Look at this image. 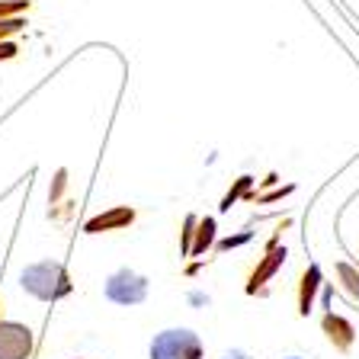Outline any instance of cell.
<instances>
[{"label": "cell", "instance_id": "9", "mask_svg": "<svg viewBox=\"0 0 359 359\" xmlns=\"http://www.w3.org/2000/svg\"><path fill=\"white\" fill-rule=\"evenodd\" d=\"M22 29V20H4L0 22V36H10V32H20Z\"/></svg>", "mask_w": 359, "mask_h": 359}, {"label": "cell", "instance_id": "6", "mask_svg": "<svg viewBox=\"0 0 359 359\" xmlns=\"http://www.w3.org/2000/svg\"><path fill=\"white\" fill-rule=\"evenodd\" d=\"M135 218L132 209H112L109 215H100L93 218V222L87 224V231L90 234H100V231H112V228H122V224H128Z\"/></svg>", "mask_w": 359, "mask_h": 359}, {"label": "cell", "instance_id": "11", "mask_svg": "<svg viewBox=\"0 0 359 359\" xmlns=\"http://www.w3.org/2000/svg\"><path fill=\"white\" fill-rule=\"evenodd\" d=\"M22 7H29L26 0H20V4H0V13H10V10H22Z\"/></svg>", "mask_w": 359, "mask_h": 359}, {"label": "cell", "instance_id": "12", "mask_svg": "<svg viewBox=\"0 0 359 359\" xmlns=\"http://www.w3.org/2000/svg\"><path fill=\"white\" fill-rule=\"evenodd\" d=\"M289 359H299V356H289Z\"/></svg>", "mask_w": 359, "mask_h": 359}, {"label": "cell", "instance_id": "7", "mask_svg": "<svg viewBox=\"0 0 359 359\" xmlns=\"http://www.w3.org/2000/svg\"><path fill=\"white\" fill-rule=\"evenodd\" d=\"M318 279H321V273H318V266L305 269V276H302V314H308V308H311V299H314V289H318Z\"/></svg>", "mask_w": 359, "mask_h": 359}, {"label": "cell", "instance_id": "3", "mask_svg": "<svg viewBox=\"0 0 359 359\" xmlns=\"http://www.w3.org/2000/svg\"><path fill=\"white\" fill-rule=\"evenodd\" d=\"M36 337L26 324L0 321V359H29Z\"/></svg>", "mask_w": 359, "mask_h": 359}, {"label": "cell", "instance_id": "2", "mask_svg": "<svg viewBox=\"0 0 359 359\" xmlns=\"http://www.w3.org/2000/svg\"><path fill=\"white\" fill-rule=\"evenodd\" d=\"M151 359H202V340L193 330H164L151 340Z\"/></svg>", "mask_w": 359, "mask_h": 359}, {"label": "cell", "instance_id": "5", "mask_svg": "<svg viewBox=\"0 0 359 359\" xmlns=\"http://www.w3.org/2000/svg\"><path fill=\"white\" fill-rule=\"evenodd\" d=\"M321 327H324V334H327V340L340 353H346L353 346V340H356V330H353V324L346 321V318H340V314H324Z\"/></svg>", "mask_w": 359, "mask_h": 359}, {"label": "cell", "instance_id": "4", "mask_svg": "<svg viewBox=\"0 0 359 359\" xmlns=\"http://www.w3.org/2000/svg\"><path fill=\"white\" fill-rule=\"evenodd\" d=\"M144 292H148V283H144L138 273L132 269H119L116 276L106 283V295L112 302H119V305H138L144 299Z\"/></svg>", "mask_w": 359, "mask_h": 359}, {"label": "cell", "instance_id": "8", "mask_svg": "<svg viewBox=\"0 0 359 359\" xmlns=\"http://www.w3.org/2000/svg\"><path fill=\"white\" fill-rule=\"evenodd\" d=\"M279 263H283V254H273V260H266V263H263V269H260V273H254V285H250V289H257V279L269 276V273H273V269H276Z\"/></svg>", "mask_w": 359, "mask_h": 359}, {"label": "cell", "instance_id": "1", "mask_svg": "<svg viewBox=\"0 0 359 359\" xmlns=\"http://www.w3.org/2000/svg\"><path fill=\"white\" fill-rule=\"evenodd\" d=\"M20 283H22V289L32 292V295L42 302H55V299H61V295L71 292V276H67V269L61 266V263H52V260L22 269Z\"/></svg>", "mask_w": 359, "mask_h": 359}, {"label": "cell", "instance_id": "10", "mask_svg": "<svg viewBox=\"0 0 359 359\" xmlns=\"http://www.w3.org/2000/svg\"><path fill=\"white\" fill-rule=\"evenodd\" d=\"M13 55H16V45H10V42H4V45H0V58H4V61H7V58H13Z\"/></svg>", "mask_w": 359, "mask_h": 359}]
</instances>
